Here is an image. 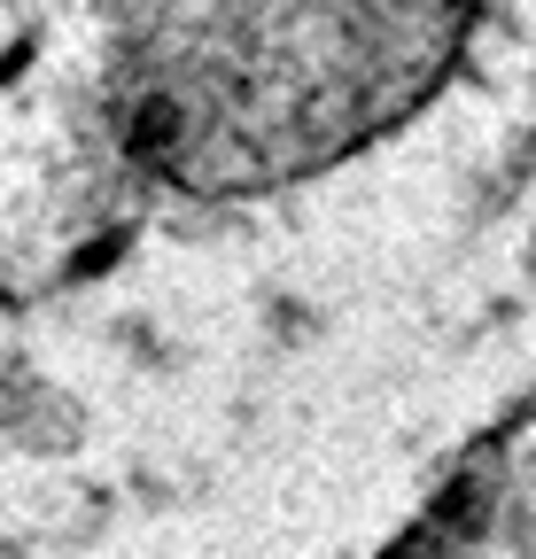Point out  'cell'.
<instances>
[{"mask_svg":"<svg viewBox=\"0 0 536 559\" xmlns=\"http://www.w3.org/2000/svg\"><path fill=\"white\" fill-rule=\"evenodd\" d=\"M396 559H536V436L505 443L475 489H458V506L443 498Z\"/></svg>","mask_w":536,"mask_h":559,"instance_id":"obj_2","label":"cell"},{"mask_svg":"<svg viewBox=\"0 0 536 559\" xmlns=\"http://www.w3.org/2000/svg\"><path fill=\"white\" fill-rule=\"evenodd\" d=\"M475 0H109L124 156L179 194H273L396 132L458 70Z\"/></svg>","mask_w":536,"mask_h":559,"instance_id":"obj_1","label":"cell"}]
</instances>
